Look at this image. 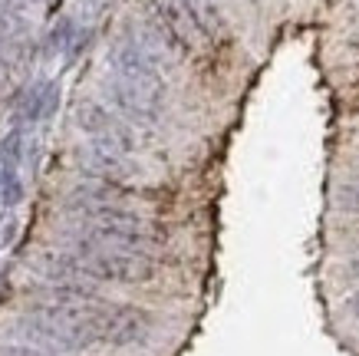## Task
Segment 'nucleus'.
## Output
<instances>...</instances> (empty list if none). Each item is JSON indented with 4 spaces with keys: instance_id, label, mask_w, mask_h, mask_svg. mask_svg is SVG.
<instances>
[{
    "instance_id": "nucleus-11",
    "label": "nucleus",
    "mask_w": 359,
    "mask_h": 356,
    "mask_svg": "<svg viewBox=\"0 0 359 356\" xmlns=\"http://www.w3.org/2000/svg\"><path fill=\"white\" fill-rule=\"evenodd\" d=\"M20 202H23V178L11 182L7 188H0V208H4V211H13Z\"/></svg>"
},
{
    "instance_id": "nucleus-12",
    "label": "nucleus",
    "mask_w": 359,
    "mask_h": 356,
    "mask_svg": "<svg viewBox=\"0 0 359 356\" xmlns=\"http://www.w3.org/2000/svg\"><path fill=\"white\" fill-rule=\"evenodd\" d=\"M0 356H50V353H43V350H36V346H30V343H0Z\"/></svg>"
},
{
    "instance_id": "nucleus-8",
    "label": "nucleus",
    "mask_w": 359,
    "mask_h": 356,
    "mask_svg": "<svg viewBox=\"0 0 359 356\" xmlns=\"http://www.w3.org/2000/svg\"><path fill=\"white\" fill-rule=\"evenodd\" d=\"M188 7H191V13H195L198 27H201V37L205 40H218L221 37V11L215 0H188Z\"/></svg>"
},
{
    "instance_id": "nucleus-14",
    "label": "nucleus",
    "mask_w": 359,
    "mask_h": 356,
    "mask_svg": "<svg viewBox=\"0 0 359 356\" xmlns=\"http://www.w3.org/2000/svg\"><path fill=\"white\" fill-rule=\"evenodd\" d=\"M17 178H20V169H17V165H7L0 159V188H7V185L17 182Z\"/></svg>"
},
{
    "instance_id": "nucleus-13",
    "label": "nucleus",
    "mask_w": 359,
    "mask_h": 356,
    "mask_svg": "<svg viewBox=\"0 0 359 356\" xmlns=\"http://www.w3.org/2000/svg\"><path fill=\"white\" fill-rule=\"evenodd\" d=\"M17 231H20V225H17V218H0V251L11 248L13 241H17Z\"/></svg>"
},
{
    "instance_id": "nucleus-9",
    "label": "nucleus",
    "mask_w": 359,
    "mask_h": 356,
    "mask_svg": "<svg viewBox=\"0 0 359 356\" xmlns=\"http://www.w3.org/2000/svg\"><path fill=\"white\" fill-rule=\"evenodd\" d=\"M73 40H76V23H73V17H60L53 30L46 33V40H43V56L66 53V50L73 46Z\"/></svg>"
},
{
    "instance_id": "nucleus-4",
    "label": "nucleus",
    "mask_w": 359,
    "mask_h": 356,
    "mask_svg": "<svg viewBox=\"0 0 359 356\" xmlns=\"http://www.w3.org/2000/svg\"><path fill=\"white\" fill-rule=\"evenodd\" d=\"M155 330V317L139 303H112L99 307V336L109 350H129V346L149 343Z\"/></svg>"
},
{
    "instance_id": "nucleus-15",
    "label": "nucleus",
    "mask_w": 359,
    "mask_h": 356,
    "mask_svg": "<svg viewBox=\"0 0 359 356\" xmlns=\"http://www.w3.org/2000/svg\"><path fill=\"white\" fill-rule=\"evenodd\" d=\"M346 310L353 313V317H359V287L353 294H349V301H346Z\"/></svg>"
},
{
    "instance_id": "nucleus-10",
    "label": "nucleus",
    "mask_w": 359,
    "mask_h": 356,
    "mask_svg": "<svg viewBox=\"0 0 359 356\" xmlns=\"http://www.w3.org/2000/svg\"><path fill=\"white\" fill-rule=\"evenodd\" d=\"M337 205L343 208V211H356V215H359V178H356V182L339 185V192H337Z\"/></svg>"
},
{
    "instance_id": "nucleus-16",
    "label": "nucleus",
    "mask_w": 359,
    "mask_h": 356,
    "mask_svg": "<svg viewBox=\"0 0 359 356\" xmlns=\"http://www.w3.org/2000/svg\"><path fill=\"white\" fill-rule=\"evenodd\" d=\"M4 40H7V37H4V30H0V46H4Z\"/></svg>"
},
{
    "instance_id": "nucleus-6",
    "label": "nucleus",
    "mask_w": 359,
    "mask_h": 356,
    "mask_svg": "<svg viewBox=\"0 0 359 356\" xmlns=\"http://www.w3.org/2000/svg\"><path fill=\"white\" fill-rule=\"evenodd\" d=\"M30 301L66 303V307H93L106 303V294L99 291L96 281H36L27 287Z\"/></svg>"
},
{
    "instance_id": "nucleus-3",
    "label": "nucleus",
    "mask_w": 359,
    "mask_h": 356,
    "mask_svg": "<svg viewBox=\"0 0 359 356\" xmlns=\"http://www.w3.org/2000/svg\"><path fill=\"white\" fill-rule=\"evenodd\" d=\"M76 129L86 136L93 149L126 155V159L135 152V132H132V126L116 109H109L106 103H99V99H79L76 103Z\"/></svg>"
},
{
    "instance_id": "nucleus-5",
    "label": "nucleus",
    "mask_w": 359,
    "mask_h": 356,
    "mask_svg": "<svg viewBox=\"0 0 359 356\" xmlns=\"http://www.w3.org/2000/svg\"><path fill=\"white\" fill-rule=\"evenodd\" d=\"M102 93L109 99V106L116 109L129 126H135V129H152V126H158L165 99L152 96V93H145V89H139V86H132V83L119 79V76H106V79H102Z\"/></svg>"
},
{
    "instance_id": "nucleus-7",
    "label": "nucleus",
    "mask_w": 359,
    "mask_h": 356,
    "mask_svg": "<svg viewBox=\"0 0 359 356\" xmlns=\"http://www.w3.org/2000/svg\"><path fill=\"white\" fill-rule=\"evenodd\" d=\"M27 152H30V145H27V126L11 122L7 136L0 139V159L7 165H17V169H20V162L27 159Z\"/></svg>"
},
{
    "instance_id": "nucleus-1",
    "label": "nucleus",
    "mask_w": 359,
    "mask_h": 356,
    "mask_svg": "<svg viewBox=\"0 0 359 356\" xmlns=\"http://www.w3.org/2000/svg\"><path fill=\"white\" fill-rule=\"evenodd\" d=\"M63 248L73 251L83 261V274L86 281L96 284H122V287H145L162 274V264L155 254L145 251H122V248H106L96 244L93 237H86L79 228H69L63 235Z\"/></svg>"
},
{
    "instance_id": "nucleus-2",
    "label": "nucleus",
    "mask_w": 359,
    "mask_h": 356,
    "mask_svg": "<svg viewBox=\"0 0 359 356\" xmlns=\"http://www.w3.org/2000/svg\"><path fill=\"white\" fill-rule=\"evenodd\" d=\"M106 60H109L112 76H119V79L132 83V86L165 99L162 60H158V50L152 44H145V40L132 37V33H122L119 40H112Z\"/></svg>"
}]
</instances>
